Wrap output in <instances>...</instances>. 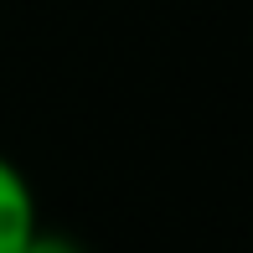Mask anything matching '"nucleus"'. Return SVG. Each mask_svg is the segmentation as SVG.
I'll list each match as a JSON object with an SVG mask.
<instances>
[{"instance_id": "nucleus-1", "label": "nucleus", "mask_w": 253, "mask_h": 253, "mask_svg": "<svg viewBox=\"0 0 253 253\" xmlns=\"http://www.w3.org/2000/svg\"><path fill=\"white\" fill-rule=\"evenodd\" d=\"M37 227H42V212L26 170L10 155H0V253H21Z\"/></svg>"}, {"instance_id": "nucleus-2", "label": "nucleus", "mask_w": 253, "mask_h": 253, "mask_svg": "<svg viewBox=\"0 0 253 253\" xmlns=\"http://www.w3.org/2000/svg\"><path fill=\"white\" fill-rule=\"evenodd\" d=\"M21 253H88L78 238H67V233H52V227H37L31 233V243L21 248Z\"/></svg>"}]
</instances>
